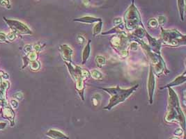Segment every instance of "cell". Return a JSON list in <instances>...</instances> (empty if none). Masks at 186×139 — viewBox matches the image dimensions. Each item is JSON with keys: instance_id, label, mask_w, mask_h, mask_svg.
Instances as JSON below:
<instances>
[{"instance_id": "obj_1", "label": "cell", "mask_w": 186, "mask_h": 139, "mask_svg": "<svg viewBox=\"0 0 186 139\" xmlns=\"http://www.w3.org/2000/svg\"><path fill=\"white\" fill-rule=\"evenodd\" d=\"M168 108L165 117V120L167 123H172L174 121L178 122L183 130H185V118L181 108L177 94L172 88H168Z\"/></svg>"}, {"instance_id": "obj_2", "label": "cell", "mask_w": 186, "mask_h": 139, "mask_svg": "<svg viewBox=\"0 0 186 139\" xmlns=\"http://www.w3.org/2000/svg\"><path fill=\"white\" fill-rule=\"evenodd\" d=\"M138 87H139V84H136L130 88L127 89L121 88L119 86L113 88H99L111 96L109 104L105 107H104L103 109L109 111L114 106L125 102L138 88Z\"/></svg>"}, {"instance_id": "obj_3", "label": "cell", "mask_w": 186, "mask_h": 139, "mask_svg": "<svg viewBox=\"0 0 186 139\" xmlns=\"http://www.w3.org/2000/svg\"><path fill=\"white\" fill-rule=\"evenodd\" d=\"M136 41L141 45V46L147 54L148 58L151 62V66H152L154 74L157 76H160L162 74H167L169 70L166 67V64L163 58L161 56L160 54L153 52V51L150 48V47L147 44L144 43L141 39L136 38Z\"/></svg>"}, {"instance_id": "obj_4", "label": "cell", "mask_w": 186, "mask_h": 139, "mask_svg": "<svg viewBox=\"0 0 186 139\" xmlns=\"http://www.w3.org/2000/svg\"><path fill=\"white\" fill-rule=\"evenodd\" d=\"M123 22H124L125 28L128 31H134L138 27L143 26L140 13L136 6L134 5V0H132L131 4L129 6L125 13Z\"/></svg>"}, {"instance_id": "obj_5", "label": "cell", "mask_w": 186, "mask_h": 139, "mask_svg": "<svg viewBox=\"0 0 186 139\" xmlns=\"http://www.w3.org/2000/svg\"><path fill=\"white\" fill-rule=\"evenodd\" d=\"M161 38L162 43L171 47H179L185 45V35L177 29H164L161 27Z\"/></svg>"}, {"instance_id": "obj_6", "label": "cell", "mask_w": 186, "mask_h": 139, "mask_svg": "<svg viewBox=\"0 0 186 139\" xmlns=\"http://www.w3.org/2000/svg\"><path fill=\"white\" fill-rule=\"evenodd\" d=\"M4 20L6 23L8 24L12 32L16 34H22V35H29L31 34L32 32L26 24H24L20 21L15 20H9L4 18Z\"/></svg>"}, {"instance_id": "obj_7", "label": "cell", "mask_w": 186, "mask_h": 139, "mask_svg": "<svg viewBox=\"0 0 186 139\" xmlns=\"http://www.w3.org/2000/svg\"><path fill=\"white\" fill-rule=\"evenodd\" d=\"M155 89V74L153 72L152 66L150 65V70L149 73V77H148L147 81V90H148V96H149V104H153V95H154Z\"/></svg>"}, {"instance_id": "obj_8", "label": "cell", "mask_w": 186, "mask_h": 139, "mask_svg": "<svg viewBox=\"0 0 186 139\" xmlns=\"http://www.w3.org/2000/svg\"><path fill=\"white\" fill-rule=\"evenodd\" d=\"M59 50L61 56L64 61L72 63V56H73V51L71 48V47L66 44H64V45H60Z\"/></svg>"}, {"instance_id": "obj_9", "label": "cell", "mask_w": 186, "mask_h": 139, "mask_svg": "<svg viewBox=\"0 0 186 139\" xmlns=\"http://www.w3.org/2000/svg\"><path fill=\"white\" fill-rule=\"evenodd\" d=\"M145 36H147L149 44L148 45L150 47L153 52L157 53V54H160V49H161V45H162V41L160 40H157L153 38L152 36H150L149 34L146 31Z\"/></svg>"}, {"instance_id": "obj_10", "label": "cell", "mask_w": 186, "mask_h": 139, "mask_svg": "<svg viewBox=\"0 0 186 139\" xmlns=\"http://www.w3.org/2000/svg\"><path fill=\"white\" fill-rule=\"evenodd\" d=\"M3 116L4 118L9 120L11 122V125L13 126L14 125V118H15V113L13 112V109L11 108V106L8 104L3 106Z\"/></svg>"}, {"instance_id": "obj_11", "label": "cell", "mask_w": 186, "mask_h": 139, "mask_svg": "<svg viewBox=\"0 0 186 139\" xmlns=\"http://www.w3.org/2000/svg\"><path fill=\"white\" fill-rule=\"evenodd\" d=\"M185 80H186V74H185V72H184L182 75L178 76V77H176L175 79H174L172 82L168 83V84L165 86L161 87L160 89L168 88H172L174 86H176L181 85L182 84V83L185 82Z\"/></svg>"}, {"instance_id": "obj_12", "label": "cell", "mask_w": 186, "mask_h": 139, "mask_svg": "<svg viewBox=\"0 0 186 139\" xmlns=\"http://www.w3.org/2000/svg\"><path fill=\"white\" fill-rule=\"evenodd\" d=\"M102 20L101 18H95V17L92 16H84L81 17L79 18H75L74 19V22H81V23H84V24H93V23H96V22H99V21Z\"/></svg>"}, {"instance_id": "obj_13", "label": "cell", "mask_w": 186, "mask_h": 139, "mask_svg": "<svg viewBox=\"0 0 186 139\" xmlns=\"http://www.w3.org/2000/svg\"><path fill=\"white\" fill-rule=\"evenodd\" d=\"M46 136H48L49 138H53V139H65L68 138V137L62 133V131L57 130V129H50L46 133Z\"/></svg>"}, {"instance_id": "obj_14", "label": "cell", "mask_w": 186, "mask_h": 139, "mask_svg": "<svg viewBox=\"0 0 186 139\" xmlns=\"http://www.w3.org/2000/svg\"><path fill=\"white\" fill-rule=\"evenodd\" d=\"M91 50H92V47H91V41L89 40L88 43L85 45L84 49L82 51V64L84 65L87 61H88L89 56L91 54Z\"/></svg>"}, {"instance_id": "obj_15", "label": "cell", "mask_w": 186, "mask_h": 139, "mask_svg": "<svg viewBox=\"0 0 186 139\" xmlns=\"http://www.w3.org/2000/svg\"><path fill=\"white\" fill-rule=\"evenodd\" d=\"M125 26L123 25V23L117 24L114 26L113 29H110L109 31L105 32V33H102V35H107V34H122L124 33L123 29H124Z\"/></svg>"}, {"instance_id": "obj_16", "label": "cell", "mask_w": 186, "mask_h": 139, "mask_svg": "<svg viewBox=\"0 0 186 139\" xmlns=\"http://www.w3.org/2000/svg\"><path fill=\"white\" fill-rule=\"evenodd\" d=\"M177 6L181 20L183 22L185 16V0H177Z\"/></svg>"}, {"instance_id": "obj_17", "label": "cell", "mask_w": 186, "mask_h": 139, "mask_svg": "<svg viewBox=\"0 0 186 139\" xmlns=\"http://www.w3.org/2000/svg\"><path fill=\"white\" fill-rule=\"evenodd\" d=\"M102 28V21L100 20L99 22H96L93 29V36H96L101 33V30Z\"/></svg>"}, {"instance_id": "obj_18", "label": "cell", "mask_w": 186, "mask_h": 139, "mask_svg": "<svg viewBox=\"0 0 186 139\" xmlns=\"http://www.w3.org/2000/svg\"><path fill=\"white\" fill-rule=\"evenodd\" d=\"M89 72H90V76H91V77H93L94 79H96V80L101 79L102 78V77H103L101 72H100V71H98V70H97L94 69V70H92V71Z\"/></svg>"}, {"instance_id": "obj_19", "label": "cell", "mask_w": 186, "mask_h": 139, "mask_svg": "<svg viewBox=\"0 0 186 139\" xmlns=\"http://www.w3.org/2000/svg\"><path fill=\"white\" fill-rule=\"evenodd\" d=\"M110 42H111V44L112 45L113 47H118L121 44L122 38H121V37H119V36H114V37H113L111 39Z\"/></svg>"}, {"instance_id": "obj_20", "label": "cell", "mask_w": 186, "mask_h": 139, "mask_svg": "<svg viewBox=\"0 0 186 139\" xmlns=\"http://www.w3.org/2000/svg\"><path fill=\"white\" fill-rule=\"evenodd\" d=\"M96 62L99 67H102L106 63V58L102 56H98L96 58Z\"/></svg>"}, {"instance_id": "obj_21", "label": "cell", "mask_w": 186, "mask_h": 139, "mask_svg": "<svg viewBox=\"0 0 186 139\" xmlns=\"http://www.w3.org/2000/svg\"><path fill=\"white\" fill-rule=\"evenodd\" d=\"M40 68H41V64L38 61H31V63H30V68H31V70L36 71V70H39L40 69Z\"/></svg>"}, {"instance_id": "obj_22", "label": "cell", "mask_w": 186, "mask_h": 139, "mask_svg": "<svg viewBox=\"0 0 186 139\" xmlns=\"http://www.w3.org/2000/svg\"><path fill=\"white\" fill-rule=\"evenodd\" d=\"M38 56H39V55H38L37 52H36V51H34V52L31 51V52H29V54H28L26 58H28V60H29V61H36L37 59Z\"/></svg>"}, {"instance_id": "obj_23", "label": "cell", "mask_w": 186, "mask_h": 139, "mask_svg": "<svg viewBox=\"0 0 186 139\" xmlns=\"http://www.w3.org/2000/svg\"><path fill=\"white\" fill-rule=\"evenodd\" d=\"M149 26L153 28H155L158 26V22L155 19H151L149 22Z\"/></svg>"}, {"instance_id": "obj_24", "label": "cell", "mask_w": 186, "mask_h": 139, "mask_svg": "<svg viewBox=\"0 0 186 139\" xmlns=\"http://www.w3.org/2000/svg\"><path fill=\"white\" fill-rule=\"evenodd\" d=\"M6 38L9 41H13L15 39H16V34L15 33H13V32H11V33L7 34Z\"/></svg>"}, {"instance_id": "obj_25", "label": "cell", "mask_w": 186, "mask_h": 139, "mask_svg": "<svg viewBox=\"0 0 186 139\" xmlns=\"http://www.w3.org/2000/svg\"><path fill=\"white\" fill-rule=\"evenodd\" d=\"M18 101H17L16 99H14V100H12L10 102V106L11 107L13 108V109H16V108H17L18 107Z\"/></svg>"}, {"instance_id": "obj_26", "label": "cell", "mask_w": 186, "mask_h": 139, "mask_svg": "<svg viewBox=\"0 0 186 139\" xmlns=\"http://www.w3.org/2000/svg\"><path fill=\"white\" fill-rule=\"evenodd\" d=\"M0 5L9 8L10 7V1H9V0H0Z\"/></svg>"}, {"instance_id": "obj_27", "label": "cell", "mask_w": 186, "mask_h": 139, "mask_svg": "<svg viewBox=\"0 0 186 139\" xmlns=\"http://www.w3.org/2000/svg\"><path fill=\"white\" fill-rule=\"evenodd\" d=\"M33 50V46L31 45H26L25 47H24V51L26 54H29V52H31Z\"/></svg>"}, {"instance_id": "obj_28", "label": "cell", "mask_w": 186, "mask_h": 139, "mask_svg": "<svg viewBox=\"0 0 186 139\" xmlns=\"http://www.w3.org/2000/svg\"><path fill=\"white\" fill-rule=\"evenodd\" d=\"M7 38H6V35L3 32H0V42L1 43H6L7 42Z\"/></svg>"}, {"instance_id": "obj_29", "label": "cell", "mask_w": 186, "mask_h": 139, "mask_svg": "<svg viewBox=\"0 0 186 139\" xmlns=\"http://www.w3.org/2000/svg\"><path fill=\"white\" fill-rule=\"evenodd\" d=\"M0 77H1V79L4 80H8L9 79V76L8 74L6 73V72L2 71V70H0Z\"/></svg>"}, {"instance_id": "obj_30", "label": "cell", "mask_w": 186, "mask_h": 139, "mask_svg": "<svg viewBox=\"0 0 186 139\" xmlns=\"http://www.w3.org/2000/svg\"><path fill=\"white\" fill-rule=\"evenodd\" d=\"M13 98H14V99H16V100H21L23 98V95H22V93H20V92L16 93L13 95Z\"/></svg>"}, {"instance_id": "obj_31", "label": "cell", "mask_w": 186, "mask_h": 139, "mask_svg": "<svg viewBox=\"0 0 186 139\" xmlns=\"http://www.w3.org/2000/svg\"><path fill=\"white\" fill-rule=\"evenodd\" d=\"M77 41L79 43L83 44V43H85V38H84V37H83V36H77Z\"/></svg>"}, {"instance_id": "obj_32", "label": "cell", "mask_w": 186, "mask_h": 139, "mask_svg": "<svg viewBox=\"0 0 186 139\" xmlns=\"http://www.w3.org/2000/svg\"><path fill=\"white\" fill-rule=\"evenodd\" d=\"M33 49H34V50H35L36 52H39V51H41V45H34V46H33Z\"/></svg>"}, {"instance_id": "obj_33", "label": "cell", "mask_w": 186, "mask_h": 139, "mask_svg": "<svg viewBox=\"0 0 186 139\" xmlns=\"http://www.w3.org/2000/svg\"><path fill=\"white\" fill-rule=\"evenodd\" d=\"M6 127V123H0V130H2Z\"/></svg>"}, {"instance_id": "obj_34", "label": "cell", "mask_w": 186, "mask_h": 139, "mask_svg": "<svg viewBox=\"0 0 186 139\" xmlns=\"http://www.w3.org/2000/svg\"><path fill=\"white\" fill-rule=\"evenodd\" d=\"M1 102L0 100V111H1Z\"/></svg>"}, {"instance_id": "obj_35", "label": "cell", "mask_w": 186, "mask_h": 139, "mask_svg": "<svg viewBox=\"0 0 186 139\" xmlns=\"http://www.w3.org/2000/svg\"><path fill=\"white\" fill-rule=\"evenodd\" d=\"M1 81H2V79H1V77H0V83H1Z\"/></svg>"}]
</instances>
